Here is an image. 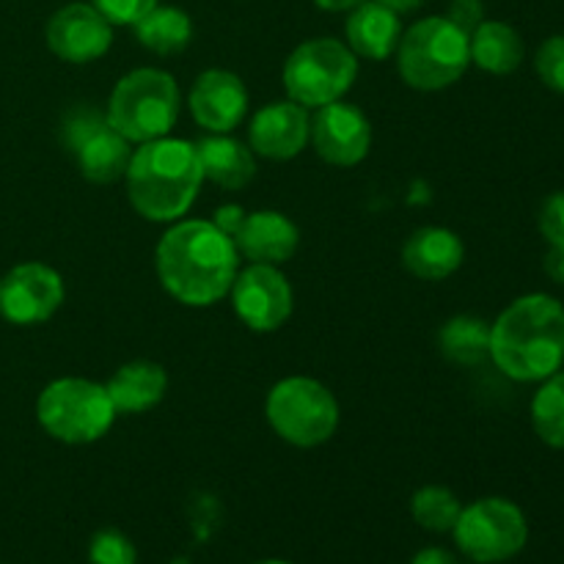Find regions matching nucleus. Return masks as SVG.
Wrapping results in <instances>:
<instances>
[{
    "label": "nucleus",
    "mask_w": 564,
    "mask_h": 564,
    "mask_svg": "<svg viewBox=\"0 0 564 564\" xmlns=\"http://www.w3.org/2000/svg\"><path fill=\"white\" fill-rule=\"evenodd\" d=\"M378 3H383L386 9L397 11V14H405V11L419 9V6H422L424 0H378Z\"/></svg>",
    "instance_id": "c9c22d12"
},
{
    "label": "nucleus",
    "mask_w": 564,
    "mask_h": 564,
    "mask_svg": "<svg viewBox=\"0 0 564 564\" xmlns=\"http://www.w3.org/2000/svg\"><path fill=\"white\" fill-rule=\"evenodd\" d=\"M36 419L50 438L83 446L108 435L116 408L105 386L86 378H61L39 394Z\"/></svg>",
    "instance_id": "423d86ee"
},
{
    "label": "nucleus",
    "mask_w": 564,
    "mask_h": 564,
    "mask_svg": "<svg viewBox=\"0 0 564 564\" xmlns=\"http://www.w3.org/2000/svg\"><path fill=\"white\" fill-rule=\"evenodd\" d=\"M264 413L281 441L314 449L334 438L339 427V402L328 386L314 378H284L270 389Z\"/></svg>",
    "instance_id": "0eeeda50"
},
{
    "label": "nucleus",
    "mask_w": 564,
    "mask_h": 564,
    "mask_svg": "<svg viewBox=\"0 0 564 564\" xmlns=\"http://www.w3.org/2000/svg\"><path fill=\"white\" fill-rule=\"evenodd\" d=\"M64 297V279L44 262H22L0 279V314L11 325L47 323Z\"/></svg>",
    "instance_id": "f8f14e48"
},
{
    "label": "nucleus",
    "mask_w": 564,
    "mask_h": 564,
    "mask_svg": "<svg viewBox=\"0 0 564 564\" xmlns=\"http://www.w3.org/2000/svg\"><path fill=\"white\" fill-rule=\"evenodd\" d=\"M91 6L110 25H135L158 6V0H91Z\"/></svg>",
    "instance_id": "c85d7f7f"
},
{
    "label": "nucleus",
    "mask_w": 564,
    "mask_h": 564,
    "mask_svg": "<svg viewBox=\"0 0 564 564\" xmlns=\"http://www.w3.org/2000/svg\"><path fill=\"white\" fill-rule=\"evenodd\" d=\"M356 77L358 55L339 39H308L292 50L284 64L290 99L314 110L345 97Z\"/></svg>",
    "instance_id": "6e6552de"
},
{
    "label": "nucleus",
    "mask_w": 564,
    "mask_h": 564,
    "mask_svg": "<svg viewBox=\"0 0 564 564\" xmlns=\"http://www.w3.org/2000/svg\"><path fill=\"white\" fill-rule=\"evenodd\" d=\"M314 3L325 11H352L356 6L367 3V0H314Z\"/></svg>",
    "instance_id": "f704fd0d"
},
{
    "label": "nucleus",
    "mask_w": 564,
    "mask_h": 564,
    "mask_svg": "<svg viewBox=\"0 0 564 564\" xmlns=\"http://www.w3.org/2000/svg\"><path fill=\"white\" fill-rule=\"evenodd\" d=\"M158 279L185 306H213L229 295L237 248L213 220H180L158 242Z\"/></svg>",
    "instance_id": "f257e3e1"
},
{
    "label": "nucleus",
    "mask_w": 564,
    "mask_h": 564,
    "mask_svg": "<svg viewBox=\"0 0 564 564\" xmlns=\"http://www.w3.org/2000/svg\"><path fill=\"white\" fill-rule=\"evenodd\" d=\"M180 116V86L163 69L130 72L116 83L108 99V124L130 143L165 138Z\"/></svg>",
    "instance_id": "39448f33"
},
{
    "label": "nucleus",
    "mask_w": 564,
    "mask_h": 564,
    "mask_svg": "<svg viewBox=\"0 0 564 564\" xmlns=\"http://www.w3.org/2000/svg\"><path fill=\"white\" fill-rule=\"evenodd\" d=\"M113 44V25L91 3H69L47 22V47L66 64H91Z\"/></svg>",
    "instance_id": "4468645a"
},
{
    "label": "nucleus",
    "mask_w": 564,
    "mask_h": 564,
    "mask_svg": "<svg viewBox=\"0 0 564 564\" xmlns=\"http://www.w3.org/2000/svg\"><path fill=\"white\" fill-rule=\"evenodd\" d=\"M402 80L416 91H441L466 75L471 64L468 33L446 17H424L397 44Z\"/></svg>",
    "instance_id": "20e7f679"
},
{
    "label": "nucleus",
    "mask_w": 564,
    "mask_h": 564,
    "mask_svg": "<svg viewBox=\"0 0 564 564\" xmlns=\"http://www.w3.org/2000/svg\"><path fill=\"white\" fill-rule=\"evenodd\" d=\"M460 499L449 488H441V485H427V488L416 490L411 499L413 521L435 534L452 532L457 518H460Z\"/></svg>",
    "instance_id": "a878e982"
},
{
    "label": "nucleus",
    "mask_w": 564,
    "mask_h": 564,
    "mask_svg": "<svg viewBox=\"0 0 564 564\" xmlns=\"http://www.w3.org/2000/svg\"><path fill=\"white\" fill-rule=\"evenodd\" d=\"M257 564H292V562H284V560H262V562H257Z\"/></svg>",
    "instance_id": "e433bc0d"
},
{
    "label": "nucleus",
    "mask_w": 564,
    "mask_h": 564,
    "mask_svg": "<svg viewBox=\"0 0 564 564\" xmlns=\"http://www.w3.org/2000/svg\"><path fill=\"white\" fill-rule=\"evenodd\" d=\"M441 352L457 367H477L490 358V323L471 314L452 317L438 334Z\"/></svg>",
    "instance_id": "b1692460"
},
{
    "label": "nucleus",
    "mask_w": 564,
    "mask_h": 564,
    "mask_svg": "<svg viewBox=\"0 0 564 564\" xmlns=\"http://www.w3.org/2000/svg\"><path fill=\"white\" fill-rule=\"evenodd\" d=\"M490 361L518 383H543L564 364V306L532 292L512 301L490 325Z\"/></svg>",
    "instance_id": "f03ea898"
},
{
    "label": "nucleus",
    "mask_w": 564,
    "mask_h": 564,
    "mask_svg": "<svg viewBox=\"0 0 564 564\" xmlns=\"http://www.w3.org/2000/svg\"><path fill=\"white\" fill-rule=\"evenodd\" d=\"M138 42L158 55H176L191 44L193 22L176 6H154L135 22Z\"/></svg>",
    "instance_id": "5701e85b"
},
{
    "label": "nucleus",
    "mask_w": 564,
    "mask_h": 564,
    "mask_svg": "<svg viewBox=\"0 0 564 564\" xmlns=\"http://www.w3.org/2000/svg\"><path fill=\"white\" fill-rule=\"evenodd\" d=\"M187 102H191V113L198 127L215 132V135H226L246 119V83L235 72L207 69L196 77Z\"/></svg>",
    "instance_id": "2eb2a0df"
},
{
    "label": "nucleus",
    "mask_w": 564,
    "mask_h": 564,
    "mask_svg": "<svg viewBox=\"0 0 564 564\" xmlns=\"http://www.w3.org/2000/svg\"><path fill=\"white\" fill-rule=\"evenodd\" d=\"M171 564H191V562H187V560H174Z\"/></svg>",
    "instance_id": "4c0bfd02"
},
{
    "label": "nucleus",
    "mask_w": 564,
    "mask_h": 564,
    "mask_svg": "<svg viewBox=\"0 0 564 564\" xmlns=\"http://www.w3.org/2000/svg\"><path fill=\"white\" fill-rule=\"evenodd\" d=\"M538 226L549 246H564V191L551 193L545 198L538 215Z\"/></svg>",
    "instance_id": "c756f323"
},
{
    "label": "nucleus",
    "mask_w": 564,
    "mask_h": 564,
    "mask_svg": "<svg viewBox=\"0 0 564 564\" xmlns=\"http://www.w3.org/2000/svg\"><path fill=\"white\" fill-rule=\"evenodd\" d=\"M319 158L330 165H358L372 147V124L361 108L336 99V102L317 108L312 119V135Z\"/></svg>",
    "instance_id": "ddd939ff"
},
{
    "label": "nucleus",
    "mask_w": 564,
    "mask_h": 564,
    "mask_svg": "<svg viewBox=\"0 0 564 564\" xmlns=\"http://www.w3.org/2000/svg\"><path fill=\"white\" fill-rule=\"evenodd\" d=\"M64 141L75 154L77 169L94 185H110L124 180L132 149L124 135L108 124V119L94 110H77L64 124Z\"/></svg>",
    "instance_id": "9d476101"
},
{
    "label": "nucleus",
    "mask_w": 564,
    "mask_h": 564,
    "mask_svg": "<svg viewBox=\"0 0 564 564\" xmlns=\"http://www.w3.org/2000/svg\"><path fill=\"white\" fill-rule=\"evenodd\" d=\"M108 394L116 413L152 411L169 389V375L154 361H130L108 380Z\"/></svg>",
    "instance_id": "412c9836"
},
{
    "label": "nucleus",
    "mask_w": 564,
    "mask_h": 564,
    "mask_svg": "<svg viewBox=\"0 0 564 564\" xmlns=\"http://www.w3.org/2000/svg\"><path fill=\"white\" fill-rule=\"evenodd\" d=\"M124 180L132 209L141 218L174 224L196 202L204 174L196 147L165 135L132 149Z\"/></svg>",
    "instance_id": "7ed1b4c3"
},
{
    "label": "nucleus",
    "mask_w": 564,
    "mask_h": 564,
    "mask_svg": "<svg viewBox=\"0 0 564 564\" xmlns=\"http://www.w3.org/2000/svg\"><path fill=\"white\" fill-rule=\"evenodd\" d=\"M231 240H235L237 253H242L251 264L279 268L295 257L297 246H301V231L284 213L257 209V213L246 215L240 231Z\"/></svg>",
    "instance_id": "f3484780"
},
{
    "label": "nucleus",
    "mask_w": 564,
    "mask_h": 564,
    "mask_svg": "<svg viewBox=\"0 0 564 564\" xmlns=\"http://www.w3.org/2000/svg\"><path fill=\"white\" fill-rule=\"evenodd\" d=\"M466 257L460 237L444 226H424L413 231L402 248V264L422 281H441L457 273Z\"/></svg>",
    "instance_id": "a211bd4d"
},
{
    "label": "nucleus",
    "mask_w": 564,
    "mask_h": 564,
    "mask_svg": "<svg viewBox=\"0 0 564 564\" xmlns=\"http://www.w3.org/2000/svg\"><path fill=\"white\" fill-rule=\"evenodd\" d=\"M308 135H312L308 108L292 102V99L264 105L248 127L251 152L268 160L297 158L306 149Z\"/></svg>",
    "instance_id": "dca6fc26"
},
{
    "label": "nucleus",
    "mask_w": 564,
    "mask_h": 564,
    "mask_svg": "<svg viewBox=\"0 0 564 564\" xmlns=\"http://www.w3.org/2000/svg\"><path fill=\"white\" fill-rule=\"evenodd\" d=\"M242 220H246V213H242V207H237V204H226V207H218V213H215L213 224L218 226L224 235L235 237L237 231H240Z\"/></svg>",
    "instance_id": "2f4dec72"
},
{
    "label": "nucleus",
    "mask_w": 564,
    "mask_h": 564,
    "mask_svg": "<svg viewBox=\"0 0 564 564\" xmlns=\"http://www.w3.org/2000/svg\"><path fill=\"white\" fill-rule=\"evenodd\" d=\"M532 427L551 449H564V372L543 380L532 400Z\"/></svg>",
    "instance_id": "393cba45"
},
{
    "label": "nucleus",
    "mask_w": 564,
    "mask_h": 564,
    "mask_svg": "<svg viewBox=\"0 0 564 564\" xmlns=\"http://www.w3.org/2000/svg\"><path fill=\"white\" fill-rule=\"evenodd\" d=\"M411 564H457V560L444 549H424L413 556Z\"/></svg>",
    "instance_id": "72a5a7b5"
},
{
    "label": "nucleus",
    "mask_w": 564,
    "mask_h": 564,
    "mask_svg": "<svg viewBox=\"0 0 564 564\" xmlns=\"http://www.w3.org/2000/svg\"><path fill=\"white\" fill-rule=\"evenodd\" d=\"M471 64L488 75H512L523 64V39L512 25L499 20H482L468 36Z\"/></svg>",
    "instance_id": "4be33fe9"
},
{
    "label": "nucleus",
    "mask_w": 564,
    "mask_h": 564,
    "mask_svg": "<svg viewBox=\"0 0 564 564\" xmlns=\"http://www.w3.org/2000/svg\"><path fill=\"white\" fill-rule=\"evenodd\" d=\"M91 564H135L138 554L132 540L119 529H99L88 545Z\"/></svg>",
    "instance_id": "bb28decb"
},
{
    "label": "nucleus",
    "mask_w": 564,
    "mask_h": 564,
    "mask_svg": "<svg viewBox=\"0 0 564 564\" xmlns=\"http://www.w3.org/2000/svg\"><path fill=\"white\" fill-rule=\"evenodd\" d=\"M545 273L554 284L564 286V246H551L545 253Z\"/></svg>",
    "instance_id": "473e14b6"
},
{
    "label": "nucleus",
    "mask_w": 564,
    "mask_h": 564,
    "mask_svg": "<svg viewBox=\"0 0 564 564\" xmlns=\"http://www.w3.org/2000/svg\"><path fill=\"white\" fill-rule=\"evenodd\" d=\"M229 295L237 317L257 334L279 330L295 306L290 281L275 264H248L235 275Z\"/></svg>",
    "instance_id": "9b49d317"
},
{
    "label": "nucleus",
    "mask_w": 564,
    "mask_h": 564,
    "mask_svg": "<svg viewBox=\"0 0 564 564\" xmlns=\"http://www.w3.org/2000/svg\"><path fill=\"white\" fill-rule=\"evenodd\" d=\"M347 47L369 61H386L397 50L402 39L400 14L386 9L378 0L356 6L347 17Z\"/></svg>",
    "instance_id": "6ab92c4d"
},
{
    "label": "nucleus",
    "mask_w": 564,
    "mask_h": 564,
    "mask_svg": "<svg viewBox=\"0 0 564 564\" xmlns=\"http://www.w3.org/2000/svg\"><path fill=\"white\" fill-rule=\"evenodd\" d=\"M446 20H452L460 31H466L471 36L474 28L485 20L482 0H452L449 11H446Z\"/></svg>",
    "instance_id": "7c9ffc66"
},
{
    "label": "nucleus",
    "mask_w": 564,
    "mask_h": 564,
    "mask_svg": "<svg viewBox=\"0 0 564 564\" xmlns=\"http://www.w3.org/2000/svg\"><path fill=\"white\" fill-rule=\"evenodd\" d=\"M193 147H196L204 180L215 182L224 191H240L257 176L251 147L229 138V132L226 135L209 132L207 138L196 141Z\"/></svg>",
    "instance_id": "aec40b11"
},
{
    "label": "nucleus",
    "mask_w": 564,
    "mask_h": 564,
    "mask_svg": "<svg viewBox=\"0 0 564 564\" xmlns=\"http://www.w3.org/2000/svg\"><path fill=\"white\" fill-rule=\"evenodd\" d=\"M452 538L460 554L471 562L499 564L527 549L529 521L516 501L488 496L463 507Z\"/></svg>",
    "instance_id": "1a4fd4ad"
},
{
    "label": "nucleus",
    "mask_w": 564,
    "mask_h": 564,
    "mask_svg": "<svg viewBox=\"0 0 564 564\" xmlns=\"http://www.w3.org/2000/svg\"><path fill=\"white\" fill-rule=\"evenodd\" d=\"M534 69L551 91L564 94V33L540 44L538 55H534Z\"/></svg>",
    "instance_id": "cd10ccee"
}]
</instances>
